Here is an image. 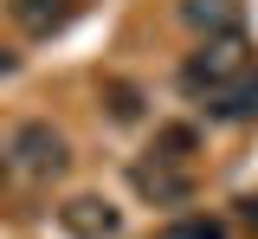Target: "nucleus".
I'll use <instances>...</instances> for the list:
<instances>
[{
  "mask_svg": "<svg viewBox=\"0 0 258 239\" xmlns=\"http://www.w3.org/2000/svg\"><path fill=\"white\" fill-rule=\"evenodd\" d=\"M232 78H245V39H207L187 65H181V91L207 103V97H220Z\"/></svg>",
  "mask_w": 258,
  "mask_h": 239,
  "instance_id": "obj_1",
  "label": "nucleus"
},
{
  "mask_svg": "<svg viewBox=\"0 0 258 239\" xmlns=\"http://www.w3.org/2000/svg\"><path fill=\"white\" fill-rule=\"evenodd\" d=\"M58 226L71 239H116L123 233V213H116L110 201H97V194H78V201L58 207Z\"/></svg>",
  "mask_w": 258,
  "mask_h": 239,
  "instance_id": "obj_3",
  "label": "nucleus"
},
{
  "mask_svg": "<svg viewBox=\"0 0 258 239\" xmlns=\"http://www.w3.org/2000/svg\"><path fill=\"white\" fill-rule=\"evenodd\" d=\"M103 97H110V116H116V123H136V116H142V91H136V84H123V78H116Z\"/></svg>",
  "mask_w": 258,
  "mask_h": 239,
  "instance_id": "obj_9",
  "label": "nucleus"
},
{
  "mask_svg": "<svg viewBox=\"0 0 258 239\" xmlns=\"http://www.w3.org/2000/svg\"><path fill=\"white\" fill-rule=\"evenodd\" d=\"M7 13H13V26L32 39H52L71 26V13H78V0H7Z\"/></svg>",
  "mask_w": 258,
  "mask_h": 239,
  "instance_id": "obj_4",
  "label": "nucleus"
},
{
  "mask_svg": "<svg viewBox=\"0 0 258 239\" xmlns=\"http://www.w3.org/2000/svg\"><path fill=\"white\" fill-rule=\"evenodd\" d=\"M194 142H200V136H194L187 123H161V130H155V162H181Z\"/></svg>",
  "mask_w": 258,
  "mask_h": 239,
  "instance_id": "obj_8",
  "label": "nucleus"
},
{
  "mask_svg": "<svg viewBox=\"0 0 258 239\" xmlns=\"http://www.w3.org/2000/svg\"><path fill=\"white\" fill-rule=\"evenodd\" d=\"M13 155L26 174H64V136L52 123H20L13 130Z\"/></svg>",
  "mask_w": 258,
  "mask_h": 239,
  "instance_id": "obj_2",
  "label": "nucleus"
},
{
  "mask_svg": "<svg viewBox=\"0 0 258 239\" xmlns=\"http://www.w3.org/2000/svg\"><path fill=\"white\" fill-rule=\"evenodd\" d=\"M129 181H136V194H142V201H155V207H181L194 194V181L187 174H168L155 162V168H149V162H142V168H129Z\"/></svg>",
  "mask_w": 258,
  "mask_h": 239,
  "instance_id": "obj_6",
  "label": "nucleus"
},
{
  "mask_svg": "<svg viewBox=\"0 0 258 239\" xmlns=\"http://www.w3.org/2000/svg\"><path fill=\"white\" fill-rule=\"evenodd\" d=\"M168 239H226V226H220V220H181Z\"/></svg>",
  "mask_w": 258,
  "mask_h": 239,
  "instance_id": "obj_10",
  "label": "nucleus"
},
{
  "mask_svg": "<svg viewBox=\"0 0 258 239\" xmlns=\"http://www.w3.org/2000/svg\"><path fill=\"white\" fill-rule=\"evenodd\" d=\"M200 110H207L213 123H252V116H258V78H252V71H245V78H232L220 97H207Z\"/></svg>",
  "mask_w": 258,
  "mask_h": 239,
  "instance_id": "obj_5",
  "label": "nucleus"
},
{
  "mask_svg": "<svg viewBox=\"0 0 258 239\" xmlns=\"http://www.w3.org/2000/svg\"><path fill=\"white\" fill-rule=\"evenodd\" d=\"M239 213H245V226L258 233V194H252V201H239Z\"/></svg>",
  "mask_w": 258,
  "mask_h": 239,
  "instance_id": "obj_11",
  "label": "nucleus"
},
{
  "mask_svg": "<svg viewBox=\"0 0 258 239\" xmlns=\"http://www.w3.org/2000/svg\"><path fill=\"white\" fill-rule=\"evenodd\" d=\"M181 20H187L194 33L239 39V7H232V0H187V7H181Z\"/></svg>",
  "mask_w": 258,
  "mask_h": 239,
  "instance_id": "obj_7",
  "label": "nucleus"
}]
</instances>
